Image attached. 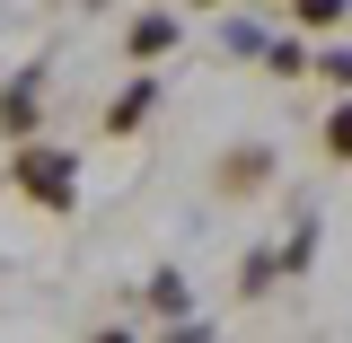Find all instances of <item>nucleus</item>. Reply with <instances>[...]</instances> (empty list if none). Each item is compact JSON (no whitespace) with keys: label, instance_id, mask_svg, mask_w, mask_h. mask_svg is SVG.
I'll use <instances>...</instances> for the list:
<instances>
[{"label":"nucleus","instance_id":"f257e3e1","mask_svg":"<svg viewBox=\"0 0 352 343\" xmlns=\"http://www.w3.org/2000/svg\"><path fill=\"white\" fill-rule=\"evenodd\" d=\"M9 194H27L36 212H80V159L71 150H53L36 132H18V150H9Z\"/></svg>","mask_w":352,"mask_h":343},{"label":"nucleus","instance_id":"f03ea898","mask_svg":"<svg viewBox=\"0 0 352 343\" xmlns=\"http://www.w3.org/2000/svg\"><path fill=\"white\" fill-rule=\"evenodd\" d=\"M264 185H273V150H264V141H247V150H220L212 194H229V203H238V194H264Z\"/></svg>","mask_w":352,"mask_h":343},{"label":"nucleus","instance_id":"7ed1b4c3","mask_svg":"<svg viewBox=\"0 0 352 343\" xmlns=\"http://www.w3.org/2000/svg\"><path fill=\"white\" fill-rule=\"evenodd\" d=\"M176 36H185V18H176L168 0H150V9L124 27V53H132V62H159V53H176Z\"/></svg>","mask_w":352,"mask_h":343},{"label":"nucleus","instance_id":"20e7f679","mask_svg":"<svg viewBox=\"0 0 352 343\" xmlns=\"http://www.w3.org/2000/svg\"><path fill=\"white\" fill-rule=\"evenodd\" d=\"M150 106H159V80H150V71H141V80H132L124 97H115V106H106V115H97V124H106V141H132V132L150 124Z\"/></svg>","mask_w":352,"mask_h":343},{"label":"nucleus","instance_id":"39448f33","mask_svg":"<svg viewBox=\"0 0 352 343\" xmlns=\"http://www.w3.org/2000/svg\"><path fill=\"white\" fill-rule=\"evenodd\" d=\"M36 115H44V71H18L0 88V132L18 141V132H36Z\"/></svg>","mask_w":352,"mask_h":343},{"label":"nucleus","instance_id":"423d86ee","mask_svg":"<svg viewBox=\"0 0 352 343\" xmlns=\"http://www.w3.org/2000/svg\"><path fill=\"white\" fill-rule=\"evenodd\" d=\"M317 159H326V168H352V97H344V106H326V124H317Z\"/></svg>","mask_w":352,"mask_h":343},{"label":"nucleus","instance_id":"0eeeda50","mask_svg":"<svg viewBox=\"0 0 352 343\" xmlns=\"http://www.w3.org/2000/svg\"><path fill=\"white\" fill-rule=\"evenodd\" d=\"M344 18H352V0H291V27L300 36H335Z\"/></svg>","mask_w":352,"mask_h":343},{"label":"nucleus","instance_id":"6e6552de","mask_svg":"<svg viewBox=\"0 0 352 343\" xmlns=\"http://www.w3.org/2000/svg\"><path fill=\"white\" fill-rule=\"evenodd\" d=\"M185 300H194V291H185V273H159V282L141 291V308H150V317H185Z\"/></svg>","mask_w":352,"mask_h":343},{"label":"nucleus","instance_id":"1a4fd4ad","mask_svg":"<svg viewBox=\"0 0 352 343\" xmlns=\"http://www.w3.org/2000/svg\"><path fill=\"white\" fill-rule=\"evenodd\" d=\"M308 71H317V80H335V88H352V53H344V44H326Z\"/></svg>","mask_w":352,"mask_h":343},{"label":"nucleus","instance_id":"9d476101","mask_svg":"<svg viewBox=\"0 0 352 343\" xmlns=\"http://www.w3.org/2000/svg\"><path fill=\"white\" fill-rule=\"evenodd\" d=\"M264 62H273V80H300V71H308L300 44H264Z\"/></svg>","mask_w":352,"mask_h":343},{"label":"nucleus","instance_id":"9b49d317","mask_svg":"<svg viewBox=\"0 0 352 343\" xmlns=\"http://www.w3.org/2000/svg\"><path fill=\"white\" fill-rule=\"evenodd\" d=\"M194 9H229V0H194Z\"/></svg>","mask_w":352,"mask_h":343},{"label":"nucleus","instance_id":"f8f14e48","mask_svg":"<svg viewBox=\"0 0 352 343\" xmlns=\"http://www.w3.org/2000/svg\"><path fill=\"white\" fill-rule=\"evenodd\" d=\"M344 27H352V18H344Z\"/></svg>","mask_w":352,"mask_h":343}]
</instances>
